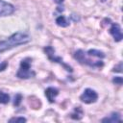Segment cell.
Wrapping results in <instances>:
<instances>
[{
    "mask_svg": "<svg viewBox=\"0 0 123 123\" xmlns=\"http://www.w3.org/2000/svg\"><path fill=\"white\" fill-rule=\"evenodd\" d=\"M30 40H31V37L28 34L22 33V32L14 33L7 39L0 41V53L7 51L9 49H12L13 47H16L18 45L26 44Z\"/></svg>",
    "mask_w": 123,
    "mask_h": 123,
    "instance_id": "cell-1",
    "label": "cell"
},
{
    "mask_svg": "<svg viewBox=\"0 0 123 123\" xmlns=\"http://www.w3.org/2000/svg\"><path fill=\"white\" fill-rule=\"evenodd\" d=\"M31 63H32L31 58L23 59L20 62V67L16 73V77L20 79H29V78L35 77L36 73L31 69Z\"/></svg>",
    "mask_w": 123,
    "mask_h": 123,
    "instance_id": "cell-2",
    "label": "cell"
},
{
    "mask_svg": "<svg viewBox=\"0 0 123 123\" xmlns=\"http://www.w3.org/2000/svg\"><path fill=\"white\" fill-rule=\"evenodd\" d=\"M74 58H75L80 63L86 64V65H89V66H91V67H102L103 64H104L103 62H101V61L92 62L90 60L86 59L83 50H77V51L75 52V54H74Z\"/></svg>",
    "mask_w": 123,
    "mask_h": 123,
    "instance_id": "cell-3",
    "label": "cell"
},
{
    "mask_svg": "<svg viewBox=\"0 0 123 123\" xmlns=\"http://www.w3.org/2000/svg\"><path fill=\"white\" fill-rule=\"evenodd\" d=\"M44 52L46 53V55H47V57H48V59H49L50 61H52V62H54L61 63L67 71H70V72L72 71V68H71L70 66H68L67 64H65V63L62 62V59L61 57H58V56L55 55V50H54L53 47H51V46H46V47L44 48Z\"/></svg>",
    "mask_w": 123,
    "mask_h": 123,
    "instance_id": "cell-4",
    "label": "cell"
},
{
    "mask_svg": "<svg viewBox=\"0 0 123 123\" xmlns=\"http://www.w3.org/2000/svg\"><path fill=\"white\" fill-rule=\"evenodd\" d=\"M80 99L82 102L86 104H91V103L96 102V100L98 99V94L95 90L91 88H86L84 90L83 94L80 96Z\"/></svg>",
    "mask_w": 123,
    "mask_h": 123,
    "instance_id": "cell-5",
    "label": "cell"
},
{
    "mask_svg": "<svg viewBox=\"0 0 123 123\" xmlns=\"http://www.w3.org/2000/svg\"><path fill=\"white\" fill-rule=\"evenodd\" d=\"M14 12V7L4 1V0H0V16H7L12 14Z\"/></svg>",
    "mask_w": 123,
    "mask_h": 123,
    "instance_id": "cell-6",
    "label": "cell"
},
{
    "mask_svg": "<svg viewBox=\"0 0 123 123\" xmlns=\"http://www.w3.org/2000/svg\"><path fill=\"white\" fill-rule=\"evenodd\" d=\"M110 33L113 37L115 41H120L122 39V37H123L122 32H121V28H120L119 24H117V23H111V27L110 29Z\"/></svg>",
    "mask_w": 123,
    "mask_h": 123,
    "instance_id": "cell-7",
    "label": "cell"
},
{
    "mask_svg": "<svg viewBox=\"0 0 123 123\" xmlns=\"http://www.w3.org/2000/svg\"><path fill=\"white\" fill-rule=\"evenodd\" d=\"M58 94H59V90L57 88H55V87L50 86V87L45 89V96H46V98L48 99V101L50 103H54L55 102V97Z\"/></svg>",
    "mask_w": 123,
    "mask_h": 123,
    "instance_id": "cell-8",
    "label": "cell"
},
{
    "mask_svg": "<svg viewBox=\"0 0 123 123\" xmlns=\"http://www.w3.org/2000/svg\"><path fill=\"white\" fill-rule=\"evenodd\" d=\"M102 122H108V123H115V122H121V116L118 112H112L110 116H107L101 120Z\"/></svg>",
    "mask_w": 123,
    "mask_h": 123,
    "instance_id": "cell-9",
    "label": "cell"
},
{
    "mask_svg": "<svg viewBox=\"0 0 123 123\" xmlns=\"http://www.w3.org/2000/svg\"><path fill=\"white\" fill-rule=\"evenodd\" d=\"M56 23H57V25H59L61 27H67L69 25V22L66 20L65 16H63V15L58 16L56 19Z\"/></svg>",
    "mask_w": 123,
    "mask_h": 123,
    "instance_id": "cell-10",
    "label": "cell"
},
{
    "mask_svg": "<svg viewBox=\"0 0 123 123\" xmlns=\"http://www.w3.org/2000/svg\"><path fill=\"white\" fill-rule=\"evenodd\" d=\"M87 55L89 56H94V57H97V58H105V54L99 50H95V49H90L87 51Z\"/></svg>",
    "mask_w": 123,
    "mask_h": 123,
    "instance_id": "cell-11",
    "label": "cell"
},
{
    "mask_svg": "<svg viewBox=\"0 0 123 123\" xmlns=\"http://www.w3.org/2000/svg\"><path fill=\"white\" fill-rule=\"evenodd\" d=\"M71 117H72L73 119H78V120L81 119V118L83 117V110H82L80 107L76 108L75 111H74V112L71 113Z\"/></svg>",
    "mask_w": 123,
    "mask_h": 123,
    "instance_id": "cell-12",
    "label": "cell"
},
{
    "mask_svg": "<svg viewBox=\"0 0 123 123\" xmlns=\"http://www.w3.org/2000/svg\"><path fill=\"white\" fill-rule=\"evenodd\" d=\"M10 101V96L8 93L0 91V104H7Z\"/></svg>",
    "mask_w": 123,
    "mask_h": 123,
    "instance_id": "cell-13",
    "label": "cell"
},
{
    "mask_svg": "<svg viewBox=\"0 0 123 123\" xmlns=\"http://www.w3.org/2000/svg\"><path fill=\"white\" fill-rule=\"evenodd\" d=\"M21 100H22V95L20 93H17L15 96H14V101H13V105L15 107H18L21 103Z\"/></svg>",
    "mask_w": 123,
    "mask_h": 123,
    "instance_id": "cell-14",
    "label": "cell"
},
{
    "mask_svg": "<svg viewBox=\"0 0 123 123\" xmlns=\"http://www.w3.org/2000/svg\"><path fill=\"white\" fill-rule=\"evenodd\" d=\"M9 122H26V118H24V117H12L9 120Z\"/></svg>",
    "mask_w": 123,
    "mask_h": 123,
    "instance_id": "cell-15",
    "label": "cell"
},
{
    "mask_svg": "<svg viewBox=\"0 0 123 123\" xmlns=\"http://www.w3.org/2000/svg\"><path fill=\"white\" fill-rule=\"evenodd\" d=\"M112 82H113L115 85H122L123 79H122V77H115V78H113Z\"/></svg>",
    "mask_w": 123,
    "mask_h": 123,
    "instance_id": "cell-16",
    "label": "cell"
},
{
    "mask_svg": "<svg viewBox=\"0 0 123 123\" xmlns=\"http://www.w3.org/2000/svg\"><path fill=\"white\" fill-rule=\"evenodd\" d=\"M7 66H8V62H2L0 63V71L5 70L7 68Z\"/></svg>",
    "mask_w": 123,
    "mask_h": 123,
    "instance_id": "cell-17",
    "label": "cell"
},
{
    "mask_svg": "<svg viewBox=\"0 0 123 123\" xmlns=\"http://www.w3.org/2000/svg\"><path fill=\"white\" fill-rule=\"evenodd\" d=\"M121 69H122V62H120V63H119V64H118L117 66H115V67H114V68L112 69V71H116V72H121V71H122Z\"/></svg>",
    "mask_w": 123,
    "mask_h": 123,
    "instance_id": "cell-18",
    "label": "cell"
},
{
    "mask_svg": "<svg viewBox=\"0 0 123 123\" xmlns=\"http://www.w3.org/2000/svg\"><path fill=\"white\" fill-rule=\"evenodd\" d=\"M101 1H102V2H105V1H106V0H101Z\"/></svg>",
    "mask_w": 123,
    "mask_h": 123,
    "instance_id": "cell-19",
    "label": "cell"
}]
</instances>
